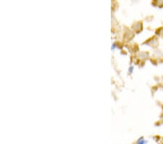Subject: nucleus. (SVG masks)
I'll return each mask as SVG.
<instances>
[{
  "label": "nucleus",
  "mask_w": 163,
  "mask_h": 144,
  "mask_svg": "<svg viewBox=\"0 0 163 144\" xmlns=\"http://www.w3.org/2000/svg\"><path fill=\"white\" fill-rule=\"evenodd\" d=\"M146 143V141H145V140H139V142H138V144H145Z\"/></svg>",
  "instance_id": "obj_1"
},
{
  "label": "nucleus",
  "mask_w": 163,
  "mask_h": 144,
  "mask_svg": "<svg viewBox=\"0 0 163 144\" xmlns=\"http://www.w3.org/2000/svg\"><path fill=\"white\" fill-rule=\"evenodd\" d=\"M133 67L131 66V68H130V69H129V71H130L131 73V72L133 71Z\"/></svg>",
  "instance_id": "obj_2"
}]
</instances>
